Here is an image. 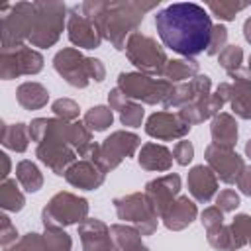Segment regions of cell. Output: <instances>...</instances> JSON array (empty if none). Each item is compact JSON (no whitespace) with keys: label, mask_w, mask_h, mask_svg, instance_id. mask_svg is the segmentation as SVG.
<instances>
[{"label":"cell","mask_w":251,"mask_h":251,"mask_svg":"<svg viewBox=\"0 0 251 251\" xmlns=\"http://www.w3.org/2000/svg\"><path fill=\"white\" fill-rule=\"evenodd\" d=\"M155 27L165 47L186 59L208 51L212 37V20L208 12L194 2H176L155 14Z\"/></svg>","instance_id":"obj_1"},{"label":"cell","mask_w":251,"mask_h":251,"mask_svg":"<svg viewBox=\"0 0 251 251\" xmlns=\"http://www.w3.org/2000/svg\"><path fill=\"white\" fill-rule=\"evenodd\" d=\"M157 2H84L82 14L92 20L104 39L116 49H126V37L135 33L143 20V14L153 10Z\"/></svg>","instance_id":"obj_2"},{"label":"cell","mask_w":251,"mask_h":251,"mask_svg":"<svg viewBox=\"0 0 251 251\" xmlns=\"http://www.w3.org/2000/svg\"><path fill=\"white\" fill-rule=\"evenodd\" d=\"M69 126L71 122L59 118H35L27 126L31 141L37 143V159L55 175H65L67 169L76 163V151L69 143Z\"/></svg>","instance_id":"obj_3"},{"label":"cell","mask_w":251,"mask_h":251,"mask_svg":"<svg viewBox=\"0 0 251 251\" xmlns=\"http://www.w3.org/2000/svg\"><path fill=\"white\" fill-rule=\"evenodd\" d=\"M53 67L75 88H84L90 80L100 82L106 76V69H104V65H102L100 59L84 57L75 47L61 49L53 57Z\"/></svg>","instance_id":"obj_4"},{"label":"cell","mask_w":251,"mask_h":251,"mask_svg":"<svg viewBox=\"0 0 251 251\" xmlns=\"http://www.w3.org/2000/svg\"><path fill=\"white\" fill-rule=\"evenodd\" d=\"M2 14V51L22 47L24 41H29L35 22V4L31 2H18L6 4L0 8Z\"/></svg>","instance_id":"obj_5"},{"label":"cell","mask_w":251,"mask_h":251,"mask_svg":"<svg viewBox=\"0 0 251 251\" xmlns=\"http://www.w3.org/2000/svg\"><path fill=\"white\" fill-rule=\"evenodd\" d=\"M126 55L129 63L139 69L143 75H157L163 76V71L169 63L165 49L149 35H143L139 31L131 33L126 43Z\"/></svg>","instance_id":"obj_6"},{"label":"cell","mask_w":251,"mask_h":251,"mask_svg":"<svg viewBox=\"0 0 251 251\" xmlns=\"http://www.w3.org/2000/svg\"><path fill=\"white\" fill-rule=\"evenodd\" d=\"M139 137L131 131H114L110 137H106L102 143H94L88 161L96 163L104 173L114 171L124 159L131 157L139 147Z\"/></svg>","instance_id":"obj_7"},{"label":"cell","mask_w":251,"mask_h":251,"mask_svg":"<svg viewBox=\"0 0 251 251\" xmlns=\"http://www.w3.org/2000/svg\"><path fill=\"white\" fill-rule=\"evenodd\" d=\"M88 216V202L73 192H57L41 212L45 227H67L82 224Z\"/></svg>","instance_id":"obj_8"},{"label":"cell","mask_w":251,"mask_h":251,"mask_svg":"<svg viewBox=\"0 0 251 251\" xmlns=\"http://www.w3.org/2000/svg\"><path fill=\"white\" fill-rule=\"evenodd\" d=\"M35 4V22L29 35L33 47H51L57 43L63 25H65V4L61 2H33Z\"/></svg>","instance_id":"obj_9"},{"label":"cell","mask_w":251,"mask_h":251,"mask_svg":"<svg viewBox=\"0 0 251 251\" xmlns=\"http://www.w3.org/2000/svg\"><path fill=\"white\" fill-rule=\"evenodd\" d=\"M118 88L129 100H141L145 104H157L167 98L173 84L165 78H151L143 73H120Z\"/></svg>","instance_id":"obj_10"},{"label":"cell","mask_w":251,"mask_h":251,"mask_svg":"<svg viewBox=\"0 0 251 251\" xmlns=\"http://www.w3.org/2000/svg\"><path fill=\"white\" fill-rule=\"evenodd\" d=\"M116 214L122 222H131L141 235H151L157 229V214L143 192H131L114 200Z\"/></svg>","instance_id":"obj_11"},{"label":"cell","mask_w":251,"mask_h":251,"mask_svg":"<svg viewBox=\"0 0 251 251\" xmlns=\"http://www.w3.org/2000/svg\"><path fill=\"white\" fill-rule=\"evenodd\" d=\"M41 69H43V57L27 45L6 49L0 55V76L4 80L18 78L22 75H35Z\"/></svg>","instance_id":"obj_12"},{"label":"cell","mask_w":251,"mask_h":251,"mask_svg":"<svg viewBox=\"0 0 251 251\" xmlns=\"http://www.w3.org/2000/svg\"><path fill=\"white\" fill-rule=\"evenodd\" d=\"M206 163L216 173V176L226 184L237 182L239 175L245 169L243 159L233 151V147H224L216 143H210L206 147Z\"/></svg>","instance_id":"obj_13"},{"label":"cell","mask_w":251,"mask_h":251,"mask_svg":"<svg viewBox=\"0 0 251 251\" xmlns=\"http://www.w3.org/2000/svg\"><path fill=\"white\" fill-rule=\"evenodd\" d=\"M178 190H180V176L171 173V175H165V176L149 180L145 184L143 194L149 200V204L155 210V214L161 218L171 208V204L176 200Z\"/></svg>","instance_id":"obj_14"},{"label":"cell","mask_w":251,"mask_h":251,"mask_svg":"<svg viewBox=\"0 0 251 251\" xmlns=\"http://www.w3.org/2000/svg\"><path fill=\"white\" fill-rule=\"evenodd\" d=\"M210 86L212 80L206 75H196L192 80L176 84L171 88V92L167 94V98L163 100L165 108H184L196 100L208 98L210 96Z\"/></svg>","instance_id":"obj_15"},{"label":"cell","mask_w":251,"mask_h":251,"mask_svg":"<svg viewBox=\"0 0 251 251\" xmlns=\"http://www.w3.org/2000/svg\"><path fill=\"white\" fill-rule=\"evenodd\" d=\"M188 131H190V126L182 122L178 114H171V112H155L147 118V124H145V133L161 141L182 139Z\"/></svg>","instance_id":"obj_16"},{"label":"cell","mask_w":251,"mask_h":251,"mask_svg":"<svg viewBox=\"0 0 251 251\" xmlns=\"http://www.w3.org/2000/svg\"><path fill=\"white\" fill-rule=\"evenodd\" d=\"M67 31H69V39L73 45L82 47V49H96L102 41V35L96 27V24L92 20H88L82 10L78 12V8L71 10L69 22H67Z\"/></svg>","instance_id":"obj_17"},{"label":"cell","mask_w":251,"mask_h":251,"mask_svg":"<svg viewBox=\"0 0 251 251\" xmlns=\"http://www.w3.org/2000/svg\"><path fill=\"white\" fill-rule=\"evenodd\" d=\"M78 235L84 251H118V245L112 239L110 227L96 218L94 220L86 218L78 226Z\"/></svg>","instance_id":"obj_18"},{"label":"cell","mask_w":251,"mask_h":251,"mask_svg":"<svg viewBox=\"0 0 251 251\" xmlns=\"http://www.w3.org/2000/svg\"><path fill=\"white\" fill-rule=\"evenodd\" d=\"M104 175H106V173H104L96 163H92V161H88V159H82V161L73 163V165L67 169L65 178H67L69 184H73V186H76V188H82V190H96L98 186H102Z\"/></svg>","instance_id":"obj_19"},{"label":"cell","mask_w":251,"mask_h":251,"mask_svg":"<svg viewBox=\"0 0 251 251\" xmlns=\"http://www.w3.org/2000/svg\"><path fill=\"white\" fill-rule=\"evenodd\" d=\"M229 78H233L231 96H229L231 110L235 112V116L243 120H251V73L239 69L231 73Z\"/></svg>","instance_id":"obj_20"},{"label":"cell","mask_w":251,"mask_h":251,"mask_svg":"<svg viewBox=\"0 0 251 251\" xmlns=\"http://www.w3.org/2000/svg\"><path fill=\"white\" fill-rule=\"evenodd\" d=\"M188 190L194 200L210 202L218 190V176L208 165H196L188 171Z\"/></svg>","instance_id":"obj_21"},{"label":"cell","mask_w":251,"mask_h":251,"mask_svg":"<svg viewBox=\"0 0 251 251\" xmlns=\"http://www.w3.org/2000/svg\"><path fill=\"white\" fill-rule=\"evenodd\" d=\"M196 214H198L196 204H194L188 196H178V198L171 204V208L161 216V220H163V224H165L169 229L178 231V229H184L186 226H190L192 220L196 218Z\"/></svg>","instance_id":"obj_22"},{"label":"cell","mask_w":251,"mask_h":251,"mask_svg":"<svg viewBox=\"0 0 251 251\" xmlns=\"http://www.w3.org/2000/svg\"><path fill=\"white\" fill-rule=\"evenodd\" d=\"M137 163L145 171H169L173 165V153L159 143H145L139 151Z\"/></svg>","instance_id":"obj_23"},{"label":"cell","mask_w":251,"mask_h":251,"mask_svg":"<svg viewBox=\"0 0 251 251\" xmlns=\"http://www.w3.org/2000/svg\"><path fill=\"white\" fill-rule=\"evenodd\" d=\"M210 133H212V143L224 145V147H233L235 141H237V122H235V118L231 114L220 112L218 116L212 118Z\"/></svg>","instance_id":"obj_24"},{"label":"cell","mask_w":251,"mask_h":251,"mask_svg":"<svg viewBox=\"0 0 251 251\" xmlns=\"http://www.w3.org/2000/svg\"><path fill=\"white\" fill-rule=\"evenodd\" d=\"M16 98H18V104L25 110H39L47 104L49 100V92L43 84L39 82H22L16 90Z\"/></svg>","instance_id":"obj_25"},{"label":"cell","mask_w":251,"mask_h":251,"mask_svg":"<svg viewBox=\"0 0 251 251\" xmlns=\"http://www.w3.org/2000/svg\"><path fill=\"white\" fill-rule=\"evenodd\" d=\"M112 231V239L118 245V249L122 251H149L143 243H141V233L127 224H114L110 227Z\"/></svg>","instance_id":"obj_26"},{"label":"cell","mask_w":251,"mask_h":251,"mask_svg":"<svg viewBox=\"0 0 251 251\" xmlns=\"http://www.w3.org/2000/svg\"><path fill=\"white\" fill-rule=\"evenodd\" d=\"M29 127L25 124H2V145L10 151L24 153L29 143Z\"/></svg>","instance_id":"obj_27"},{"label":"cell","mask_w":251,"mask_h":251,"mask_svg":"<svg viewBox=\"0 0 251 251\" xmlns=\"http://www.w3.org/2000/svg\"><path fill=\"white\" fill-rule=\"evenodd\" d=\"M198 75V63L194 59H173L167 63L163 71V78L173 82H182V80H192Z\"/></svg>","instance_id":"obj_28"},{"label":"cell","mask_w":251,"mask_h":251,"mask_svg":"<svg viewBox=\"0 0 251 251\" xmlns=\"http://www.w3.org/2000/svg\"><path fill=\"white\" fill-rule=\"evenodd\" d=\"M16 178H6L0 184V206L6 212H20L25 204V196L18 186Z\"/></svg>","instance_id":"obj_29"},{"label":"cell","mask_w":251,"mask_h":251,"mask_svg":"<svg viewBox=\"0 0 251 251\" xmlns=\"http://www.w3.org/2000/svg\"><path fill=\"white\" fill-rule=\"evenodd\" d=\"M16 180L27 192H37L43 186V176H41L37 165L31 163V161H27V159H24V161L18 163V167H16Z\"/></svg>","instance_id":"obj_30"},{"label":"cell","mask_w":251,"mask_h":251,"mask_svg":"<svg viewBox=\"0 0 251 251\" xmlns=\"http://www.w3.org/2000/svg\"><path fill=\"white\" fill-rule=\"evenodd\" d=\"M229 227V241L231 249H241L251 241V216L249 214H237Z\"/></svg>","instance_id":"obj_31"},{"label":"cell","mask_w":251,"mask_h":251,"mask_svg":"<svg viewBox=\"0 0 251 251\" xmlns=\"http://www.w3.org/2000/svg\"><path fill=\"white\" fill-rule=\"evenodd\" d=\"M114 122V114L110 106H94L84 114L82 124L90 129V131H104L108 126H112Z\"/></svg>","instance_id":"obj_32"},{"label":"cell","mask_w":251,"mask_h":251,"mask_svg":"<svg viewBox=\"0 0 251 251\" xmlns=\"http://www.w3.org/2000/svg\"><path fill=\"white\" fill-rule=\"evenodd\" d=\"M43 241H45L47 251H71L73 247L71 235L65 233L63 227H45Z\"/></svg>","instance_id":"obj_33"},{"label":"cell","mask_w":251,"mask_h":251,"mask_svg":"<svg viewBox=\"0 0 251 251\" xmlns=\"http://www.w3.org/2000/svg\"><path fill=\"white\" fill-rule=\"evenodd\" d=\"M249 6V2H233V0H222V2H208V8H210V12L216 16V18H220V20H224V22H229V20H233L235 18V14L237 12H241V10H245Z\"/></svg>","instance_id":"obj_34"},{"label":"cell","mask_w":251,"mask_h":251,"mask_svg":"<svg viewBox=\"0 0 251 251\" xmlns=\"http://www.w3.org/2000/svg\"><path fill=\"white\" fill-rule=\"evenodd\" d=\"M218 61H220V67L226 69L227 75L235 73L241 69V63H243V49L239 45H226V49L218 55Z\"/></svg>","instance_id":"obj_35"},{"label":"cell","mask_w":251,"mask_h":251,"mask_svg":"<svg viewBox=\"0 0 251 251\" xmlns=\"http://www.w3.org/2000/svg\"><path fill=\"white\" fill-rule=\"evenodd\" d=\"M4 251H47V249H45L43 235L31 231V233H25L22 239H18L12 247H8Z\"/></svg>","instance_id":"obj_36"},{"label":"cell","mask_w":251,"mask_h":251,"mask_svg":"<svg viewBox=\"0 0 251 251\" xmlns=\"http://www.w3.org/2000/svg\"><path fill=\"white\" fill-rule=\"evenodd\" d=\"M206 231H208V243H210L214 249H220V251H231L229 227H227L226 224L216 226V227L206 229Z\"/></svg>","instance_id":"obj_37"},{"label":"cell","mask_w":251,"mask_h":251,"mask_svg":"<svg viewBox=\"0 0 251 251\" xmlns=\"http://www.w3.org/2000/svg\"><path fill=\"white\" fill-rule=\"evenodd\" d=\"M51 110H53V114H55L59 120H63V122H75V120L78 118V106H76L75 100H69V98H59V100H55L53 106H51Z\"/></svg>","instance_id":"obj_38"},{"label":"cell","mask_w":251,"mask_h":251,"mask_svg":"<svg viewBox=\"0 0 251 251\" xmlns=\"http://www.w3.org/2000/svg\"><path fill=\"white\" fill-rule=\"evenodd\" d=\"M143 106L141 104H137V102H133V100H129L124 108H122V112H120V120H122V124L124 126H127V127H139L141 126V120H143Z\"/></svg>","instance_id":"obj_39"},{"label":"cell","mask_w":251,"mask_h":251,"mask_svg":"<svg viewBox=\"0 0 251 251\" xmlns=\"http://www.w3.org/2000/svg\"><path fill=\"white\" fill-rule=\"evenodd\" d=\"M226 41H227V29L226 25L218 24L212 29V37H210V45H208V55H220L226 49Z\"/></svg>","instance_id":"obj_40"},{"label":"cell","mask_w":251,"mask_h":251,"mask_svg":"<svg viewBox=\"0 0 251 251\" xmlns=\"http://www.w3.org/2000/svg\"><path fill=\"white\" fill-rule=\"evenodd\" d=\"M16 239H18V229H16V226L12 224V220L4 214V216L0 218V243H2L4 249H8L10 245L16 243Z\"/></svg>","instance_id":"obj_41"},{"label":"cell","mask_w":251,"mask_h":251,"mask_svg":"<svg viewBox=\"0 0 251 251\" xmlns=\"http://www.w3.org/2000/svg\"><path fill=\"white\" fill-rule=\"evenodd\" d=\"M192 157H194V147H192V143L190 141H186V139H180V141H176V145L173 147V159L178 163V165H188L190 161H192Z\"/></svg>","instance_id":"obj_42"},{"label":"cell","mask_w":251,"mask_h":251,"mask_svg":"<svg viewBox=\"0 0 251 251\" xmlns=\"http://www.w3.org/2000/svg\"><path fill=\"white\" fill-rule=\"evenodd\" d=\"M216 206H218L222 212H233V210L239 206V196H237V192L231 190V188L222 190V192L216 196Z\"/></svg>","instance_id":"obj_43"},{"label":"cell","mask_w":251,"mask_h":251,"mask_svg":"<svg viewBox=\"0 0 251 251\" xmlns=\"http://www.w3.org/2000/svg\"><path fill=\"white\" fill-rule=\"evenodd\" d=\"M200 218H202L200 222H202V226H204L206 229H212V227L224 224V212H222L218 206H210V208H206V210L202 212Z\"/></svg>","instance_id":"obj_44"},{"label":"cell","mask_w":251,"mask_h":251,"mask_svg":"<svg viewBox=\"0 0 251 251\" xmlns=\"http://www.w3.org/2000/svg\"><path fill=\"white\" fill-rule=\"evenodd\" d=\"M129 102V98L116 86V88H112L110 92H108V104H110V108L112 110H118V112H122V108L126 106Z\"/></svg>","instance_id":"obj_45"},{"label":"cell","mask_w":251,"mask_h":251,"mask_svg":"<svg viewBox=\"0 0 251 251\" xmlns=\"http://www.w3.org/2000/svg\"><path fill=\"white\" fill-rule=\"evenodd\" d=\"M237 188L243 192V194H247V196H251V167H245L243 169V173L239 175V178H237Z\"/></svg>","instance_id":"obj_46"},{"label":"cell","mask_w":251,"mask_h":251,"mask_svg":"<svg viewBox=\"0 0 251 251\" xmlns=\"http://www.w3.org/2000/svg\"><path fill=\"white\" fill-rule=\"evenodd\" d=\"M0 159H2V180H6L8 175H10V159H8L6 153H2Z\"/></svg>","instance_id":"obj_47"},{"label":"cell","mask_w":251,"mask_h":251,"mask_svg":"<svg viewBox=\"0 0 251 251\" xmlns=\"http://www.w3.org/2000/svg\"><path fill=\"white\" fill-rule=\"evenodd\" d=\"M245 155L251 159V139H249V141H247V145H245Z\"/></svg>","instance_id":"obj_48"},{"label":"cell","mask_w":251,"mask_h":251,"mask_svg":"<svg viewBox=\"0 0 251 251\" xmlns=\"http://www.w3.org/2000/svg\"><path fill=\"white\" fill-rule=\"evenodd\" d=\"M249 73H251V55H249V69H247Z\"/></svg>","instance_id":"obj_49"},{"label":"cell","mask_w":251,"mask_h":251,"mask_svg":"<svg viewBox=\"0 0 251 251\" xmlns=\"http://www.w3.org/2000/svg\"><path fill=\"white\" fill-rule=\"evenodd\" d=\"M249 243H251V241H249Z\"/></svg>","instance_id":"obj_50"}]
</instances>
